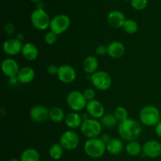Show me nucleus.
<instances>
[{
    "label": "nucleus",
    "instance_id": "nucleus-3",
    "mask_svg": "<svg viewBox=\"0 0 161 161\" xmlns=\"http://www.w3.org/2000/svg\"><path fill=\"white\" fill-rule=\"evenodd\" d=\"M84 151L92 158H99L105 154L106 144L101 138H89L84 144Z\"/></svg>",
    "mask_w": 161,
    "mask_h": 161
},
{
    "label": "nucleus",
    "instance_id": "nucleus-20",
    "mask_svg": "<svg viewBox=\"0 0 161 161\" xmlns=\"http://www.w3.org/2000/svg\"><path fill=\"white\" fill-rule=\"evenodd\" d=\"M106 150L112 155H118L124 150V143L119 138H111L106 144Z\"/></svg>",
    "mask_w": 161,
    "mask_h": 161
},
{
    "label": "nucleus",
    "instance_id": "nucleus-1",
    "mask_svg": "<svg viewBox=\"0 0 161 161\" xmlns=\"http://www.w3.org/2000/svg\"><path fill=\"white\" fill-rule=\"evenodd\" d=\"M118 134L124 140L127 142L136 141L137 138L141 135V125L137 120L134 119H127L119 123L117 127Z\"/></svg>",
    "mask_w": 161,
    "mask_h": 161
},
{
    "label": "nucleus",
    "instance_id": "nucleus-37",
    "mask_svg": "<svg viewBox=\"0 0 161 161\" xmlns=\"http://www.w3.org/2000/svg\"><path fill=\"white\" fill-rule=\"evenodd\" d=\"M101 139L102 140V142H105V144H107V143H108V142L111 140V138H110L109 135H107V134H105V135H102V138H101Z\"/></svg>",
    "mask_w": 161,
    "mask_h": 161
},
{
    "label": "nucleus",
    "instance_id": "nucleus-25",
    "mask_svg": "<svg viewBox=\"0 0 161 161\" xmlns=\"http://www.w3.org/2000/svg\"><path fill=\"white\" fill-rule=\"evenodd\" d=\"M64 153V148L60 143H55L49 149V155L53 160H58L62 157Z\"/></svg>",
    "mask_w": 161,
    "mask_h": 161
},
{
    "label": "nucleus",
    "instance_id": "nucleus-2",
    "mask_svg": "<svg viewBox=\"0 0 161 161\" xmlns=\"http://www.w3.org/2000/svg\"><path fill=\"white\" fill-rule=\"evenodd\" d=\"M141 122L147 127L157 126L160 121V113L154 105H146L143 107L139 113Z\"/></svg>",
    "mask_w": 161,
    "mask_h": 161
},
{
    "label": "nucleus",
    "instance_id": "nucleus-29",
    "mask_svg": "<svg viewBox=\"0 0 161 161\" xmlns=\"http://www.w3.org/2000/svg\"><path fill=\"white\" fill-rule=\"evenodd\" d=\"M113 114H114L115 117L116 118L118 122L119 123L123 122V121L128 119V118H127L128 117V113H127V110L124 107L119 106L118 107V108H116V109H115Z\"/></svg>",
    "mask_w": 161,
    "mask_h": 161
},
{
    "label": "nucleus",
    "instance_id": "nucleus-17",
    "mask_svg": "<svg viewBox=\"0 0 161 161\" xmlns=\"http://www.w3.org/2000/svg\"><path fill=\"white\" fill-rule=\"evenodd\" d=\"M108 23L110 26L115 28H119L124 27V23L126 21V18L124 14L122 12L118 10L112 11L108 15Z\"/></svg>",
    "mask_w": 161,
    "mask_h": 161
},
{
    "label": "nucleus",
    "instance_id": "nucleus-33",
    "mask_svg": "<svg viewBox=\"0 0 161 161\" xmlns=\"http://www.w3.org/2000/svg\"><path fill=\"white\" fill-rule=\"evenodd\" d=\"M96 53L98 56H105L106 53H108V50H107V47L104 45H100L96 48L95 50Z\"/></svg>",
    "mask_w": 161,
    "mask_h": 161
},
{
    "label": "nucleus",
    "instance_id": "nucleus-14",
    "mask_svg": "<svg viewBox=\"0 0 161 161\" xmlns=\"http://www.w3.org/2000/svg\"><path fill=\"white\" fill-rule=\"evenodd\" d=\"M86 109L88 114L94 119H99L105 115V108L103 105L95 99L87 102Z\"/></svg>",
    "mask_w": 161,
    "mask_h": 161
},
{
    "label": "nucleus",
    "instance_id": "nucleus-19",
    "mask_svg": "<svg viewBox=\"0 0 161 161\" xmlns=\"http://www.w3.org/2000/svg\"><path fill=\"white\" fill-rule=\"evenodd\" d=\"M21 53L25 59L28 60V61H34L39 55V50H38L36 46L33 43L26 42L23 45Z\"/></svg>",
    "mask_w": 161,
    "mask_h": 161
},
{
    "label": "nucleus",
    "instance_id": "nucleus-12",
    "mask_svg": "<svg viewBox=\"0 0 161 161\" xmlns=\"http://www.w3.org/2000/svg\"><path fill=\"white\" fill-rule=\"evenodd\" d=\"M142 153L149 158H157L161 155V144L156 140H149L142 146Z\"/></svg>",
    "mask_w": 161,
    "mask_h": 161
},
{
    "label": "nucleus",
    "instance_id": "nucleus-18",
    "mask_svg": "<svg viewBox=\"0 0 161 161\" xmlns=\"http://www.w3.org/2000/svg\"><path fill=\"white\" fill-rule=\"evenodd\" d=\"M17 80L19 83L26 84L29 83L34 80L35 71L31 67H24L20 69L18 74L17 75Z\"/></svg>",
    "mask_w": 161,
    "mask_h": 161
},
{
    "label": "nucleus",
    "instance_id": "nucleus-23",
    "mask_svg": "<svg viewBox=\"0 0 161 161\" xmlns=\"http://www.w3.org/2000/svg\"><path fill=\"white\" fill-rule=\"evenodd\" d=\"M39 153L36 149H32V148H28L20 155V161H39Z\"/></svg>",
    "mask_w": 161,
    "mask_h": 161
},
{
    "label": "nucleus",
    "instance_id": "nucleus-13",
    "mask_svg": "<svg viewBox=\"0 0 161 161\" xmlns=\"http://www.w3.org/2000/svg\"><path fill=\"white\" fill-rule=\"evenodd\" d=\"M2 71L6 76L12 78L16 77L20 71L18 64L13 58H6L2 62Z\"/></svg>",
    "mask_w": 161,
    "mask_h": 161
},
{
    "label": "nucleus",
    "instance_id": "nucleus-8",
    "mask_svg": "<svg viewBox=\"0 0 161 161\" xmlns=\"http://www.w3.org/2000/svg\"><path fill=\"white\" fill-rule=\"evenodd\" d=\"M70 25V19L68 16L60 14L56 16L50 20V28L56 35H61L67 31Z\"/></svg>",
    "mask_w": 161,
    "mask_h": 161
},
{
    "label": "nucleus",
    "instance_id": "nucleus-22",
    "mask_svg": "<svg viewBox=\"0 0 161 161\" xmlns=\"http://www.w3.org/2000/svg\"><path fill=\"white\" fill-rule=\"evenodd\" d=\"M82 119L83 118L78 113H71L66 116L65 119H64V123L69 128L75 129L81 127L82 123H83Z\"/></svg>",
    "mask_w": 161,
    "mask_h": 161
},
{
    "label": "nucleus",
    "instance_id": "nucleus-39",
    "mask_svg": "<svg viewBox=\"0 0 161 161\" xmlns=\"http://www.w3.org/2000/svg\"><path fill=\"white\" fill-rule=\"evenodd\" d=\"M8 161H20V160H17V159H10V160H9Z\"/></svg>",
    "mask_w": 161,
    "mask_h": 161
},
{
    "label": "nucleus",
    "instance_id": "nucleus-9",
    "mask_svg": "<svg viewBox=\"0 0 161 161\" xmlns=\"http://www.w3.org/2000/svg\"><path fill=\"white\" fill-rule=\"evenodd\" d=\"M59 143L64 149L73 150L76 149L80 143V137L76 132L73 130H67L61 135Z\"/></svg>",
    "mask_w": 161,
    "mask_h": 161
},
{
    "label": "nucleus",
    "instance_id": "nucleus-24",
    "mask_svg": "<svg viewBox=\"0 0 161 161\" xmlns=\"http://www.w3.org/2000/svg\"><path fill=\"white\" fill-rule=\"evenodd\" d=\"M126 151L130 156L136 157L142 153V146H141L140 143L136 141L129 142L126 146Z\"/></svg>",
    "mask_w": 161,
    "mask_h": 161
},
{
    "label": "nucleus",
    "instance_id": "nucleus-31",
    "mask_svg": "<svg viewBox=\"0 0 161 161\" xmlns=\"http://www.w3.org/2000/svg\"><path fill=\"white\" fill-rule=\"evenodd\" d=\"M58 35H56L55 33H53V31H49L46 34L45 37H44V40H45L46 43H47L48 45H53V43H55L58 39V37H57Z\"/></svg>",
    "mask_w": 161,
    "mask_h": 161
},
{
    "label": "nucleus",
    "instance_id": "nucleus-40",
    "mask_svg": "<svg viewBox=\"0 0 161 161\" xmlns=\"http://www.w3.org/2000/svg\"><path fill=\"white\" fill-rule=\"evenodd\" d=\"M30 1H31V2H39V1H40V0H30Z\"/></svg>",
    "mask_w": 161,
    "mask_h": 161
},
{
    "label": "nucleus",
    "instance_id": "nucleus-11",
    "mask_svg": "<svg viewBox=\"0 0 161 161\" xmlns=\"http://www.w3.org/2000/svg\"><path fill=\"white\" fill-rule=\"evenodd\" d=\"M58 77L64 83H71L76 78L75 70L69 64H63L58 68Z\"/></svg>",
    "mask_w": 161,
    "mask_h": 161
},
{
    "label": "nucleus",
    "instance_id": "nucleus-38",
    "mask_svg": "<svg viewBox=\"0 0 161 161\" xmlns=\"http://www.w3.org/2000/svg\"><path fill=\"white\" fill-rule=\"evenodd\" d=\"M16 39H17L18 40H20V42H22V40L24 39V35L23 34L17 35V37H16Z\"/></svg>",
    "mask_w": 161,
    "mask_h": 161
},
{
    "label": "nucleus",
    "instance_id": "nucleus-4",
    "mask_svg": "<svg viewBox=\"0 0 161 161\" xmlns=\"http://www.w3.org/2000/svg\"><path fill=\"white\" fill-rule=\"evenodd\" d=\"M102 125L99 121L94 119H83L80 127L82 133L85 137L89 138H95L99 136L102 132Z\"/></svg>",
    "mask_w": 161,
    "mask_h": 161
},
{
    "label": "nucleus",
    "instance_id": "nucleus-32",
    "mask_svg": "<svg viewBox=\"0 0 161 161\" xmlns=\"http://www.w3.org/2000/svg\"><path fill=\"white\" fill-rule=\"evenodd\" d=\"M83 96L86 98V100L87 102H90V101L94 100V97H95L96 93L94 91V90L91 89V88H89V89L85 90L84 92L83 93Z\"/></svg>",
    "mask_w": 161,
    "mask_h": 161
},
{
    "label": "nucleus",
    "instance_id": "nucleus-35",
    "mask_svg": "<svg viewBox=\"0 0 161 161\" xmlns=\"http://www.w3.org/2000/svg\"><path fill=\"white\" fill-rule=\"evenodd\" d=\"M5 31L7 33L8 35H12L14 34V26L13 24L11 23H8L5 25V28H4Z\"/></svg>",
    "mask_w": 161,
    "mask_h": 161
},
{
    "label": "nucleus",
    "instance_id": "nucleus-7",
    "mask_svg": "<svg viewBox=\"0 0 161 161\" xmlns=\"http://www.w3.org/2000/svg\"><path fill=\"white\" fill-rule=\"evenodd\" d=\"M31 21L33 26L38 30H45L50 27V20L47 12L42 9L33 11L31 15Z\"/></svg>",
    "mask_w": 161,
    "mask_h": 161
},
{
    "label": "nucleus",
    "instance_id": "nucleus-21",
    "mask_svg": "<svg viewBox=\"0 0 161 161\" xmlns=\"http://www.w3.org/2000/svg\"><path fill=\"white\" fill-rule=\"evenodd\" d=\"M83 68L85 72L87 74H94L98 69V61L94 56H88L84 59Z\"/></svg>",
    "mask_w": 161,
    "mask_h": 161
},
{
    "label": "nucleus",
    "instance_id": "nucleus-6",
    "mask_svg": "<svg viewBox=\"0 0 161 161\" xmlns=\"http://www.w3.org/2000/svg\"><path fill=\"white\" fill-rule=\"evenodd\" d=\"M67 105L69 108L75 112L81 111L84 108H86L87 105V101L80 91H74L69 93L66 98Z\"/></svg>",
    "mask_w": 161,
    "mask_h": 161
},
{
    "label": "nucleus",
    "instance_id": "nucleus-10",
    "mask_svg": "<svg viewBox=\"0 0 161 161\" xmlns=\"http://www.w3.org/2000/svg\"><path fill=\"white\" fill-rule=\"evenodd\" d=\"M29 115L34 122L42 123L50 118V110L44 105H37L31 108Z\"/></svg>",
    "mask_w": 161,
    "mask_h": 161
},
{
    "label": "nucleus",
    "instance_id": "nucleus-30",
    "mask_svg": "<svg viewBox=\"0 0 161 161\" xmlns=\"http://www.w3.org/2000/svg\"><path fill=\"white\" fill-rule=\"evenodd\" d=\"M148 2L147 0H131L132 7L135 8L138 10L144 9L147 6Z\"/></svg>",
    "mask_w": 161,
    "mask_h": 161
},
{
    "label": "nucleus",
    "instance_id": "nucleus-16",
    "mask_svg": "<svg viewBox=\"0 0 161 161\" xmlns=\"http://www.w3.org/2000/svg\"><path fill=\"white\" fill-rule=\"evenodd\" d=\"M108 56L113 58H120L125 53V47L124 44L118 41L110 42L107 47Z\"/></svg>",
    "mask_w": 161,
    "mask_h": 161
},
{
    "label": "nucleus",
    "instance_id": "nucleus-36",
    "mask_svg": "<svg viewBox=\"0 0 161 161\" xmlns=\"http://www.w3.org/2000/svg\"><path fill=\"white\" fill-rule=\"evenodd\" d=\"M156 134L159 138H161V121H160L156 126Z\"/></svg>",
    "mask_w": 161,
    "mask_h": 161
},
{
    "label": "nucleus",
    "instance_id": "nucleus-27",
    "mask_svg": "<svg viewBox=\"0 0 161 161\" xmlns=\"http://www.w3.org/2000/svg\"><path fill=\"white\" fill-rule=\"evenodd\" d=\"M101 119H102V125L108 128L114 127L118 124V120L115 117L114 114H112V113L105 114Z\"/></svg>",
    "mask_w": 161,
    "mask_h": 161
},
{
    "label": "nucleus",
    "instance_id": "nucleus-28",
    "mask_svg": "<svg viewBox=\"0 0 161 161\" xmlns=\"http://www.w3.org/2000/svg\"><path fill=\"white\" fill-rule=\"evenodd\" d=\"M123 28H124V31L127 33H128V34H135L138 31V25L136 21H135L134 20L128 19V20H126Z\"/></svg>",
    "mask_w": 161,
    "mask_h": 161
},
{
    "label": "nucleus",
    "instance_id": "nucleus-26",
    "mask_svg": "<svg viewBox=\"0 0 161 161\" xmlns=\"http://www.w3.org/2000/svg\"><path fill=\"white\" fill-rule=\"evenodd\" d=\"M50 118L54 123L61 122L65 119L64 110L60 107H53L50 110Z\"/></svg>",
    "mask_w": 161,
    "mask_h": 161
},
{
    "label": "nucleus",
    "instance_id": "nucleus-34",
    "mask_svg": "<svg viewBox=\"0 0 161 161\" xmlns=\"http://www.w3.org/2000/svg\"><path fill=\"white\" fill-rule=\"evenodd\" d=\"M58 68L59 67H57L54 64H50V65H49L48 68H47V72L51 75H56V74H58Z\"/></svg>",
    "mask_w": 161,
    "mask_h": 161
},
{
    "label": "nucleus",
    "instance_id": "nucleus-15",
    "mask_svg": "<svg viewBox=\"0 0 161 161\" xmlns=\"http://www.w3.org/2000/svg\"><path fill=\"white\" fill-rule=\"evenodd\" d=\"M22 47V42L17 39H7L3 42V51L8 55L10 56H14V55L18 54L20 52H21Z\"/></svg>",
    "mask_w": 161,
    "mask_h": 161
},
{
    "label": "nucleus",
    "instance_id": "nucleus-5",
    "mask_svg": "<svg viewBox=\"0 0 161 161\" xmlns=\"http://www.w3.org/2000/svg\"><path fill=\"white\" fill-rule=\"evenodd\" d=\"M91 83L93 86L99 91H107L112 85L111 76L105 71H97L91 75Z\"/></svg>",
    "mask_w": 161,
    "mask_h": 161
}]
</instances>
